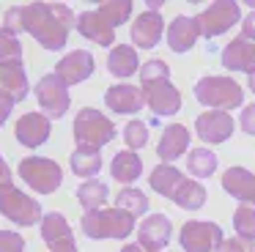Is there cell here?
Masks as SVG:
<instances>
[{
	"label": "cell",
	"mask_w": 255,
	"mask_h": 252,
	"mask_svg": "<svg viewBox=\"0 0 255 252\" xmlns=\"http://www.w3.org/2000/svg\"><path fill=\"white\" fill-rule=\"evenodd\" d=\"M39 225H41V239L47 241V247H55V244H61V241L74 239L72 225H69L66 217H63V214H58V211L44 214Z\"/></svg>",
	"instance_id": "24"
},
{
	"label": "cell",
	"mask_w": 255,
	"mask_h": 252,
	"mask_svg": "<svg viewBox=\"0 0 255 252\" xmlns=\"http://www.w3.org/2000/svg\"><path fill=\"white\" fill-rule=\"evenodd\" d=\"M187 170L195 178H209L217 173V153L209 148H192L187 156Z\"/></svg>",
	"instance_id": "30"
},
{
	"label": "cell",
	"mask_w": 255,
	"mask_h": 252,
	"mask_svg": "<svg viewBox=\"0 0 255 252\" xmlns=\"http://www.w3.org/2000/svg\"><path fill=\"white\" fill-rule=\"evenodd\" d=\"M222 66L231 71H255V41L247 36H236L225 49H222Z\"/></svg>",
	"instance_id": "18"
},
{
	"label": "cell",
	"mask_w": 255,
	"mask_h": 252,
	"mask_svg": "<svg viewBox=\"0 0 255 252\" xmlns=\"http://www.w3.org/2000/svg\"><path fill=\"white\" fill-rule=\"evenodd\" d=\"M253 181H255V173H250L247 167H228L225 175H222V189H225L231 197H236V200L244 203L247 195H250Z\"/></svg>",
	"instance_id": "26"
},
{
	"label": "cell",
	"mask_w": 255,
	"mask_h": 252,
	"mask_svg": "<svg viewBox=\"0 0 255 252\" xmlns=\"http://www.w3.org/2000/svg\"><path fill=\"white\" fill-rule=\"evenodd\" d=\"M0 214L8 222L19 225V228H30V225L41 222V203L33 200L30 195H25L22 189H17L14 184L0 186Z\"/></svg>",
	"instance_id": "5"
},
{
	"label": "cell",
	"mask_w": 255,
	"mask_h": 252,
	"mask_svg": "<svg viewBox=\"0 0 255 252\" xmlns=\"http://www.w3.org/2000/svg\"><path fill=\"white\" fill-rule=\"evenodd\" d=\"M96 69V60L88 49H74V52L63 55L55 66V74L61 77L66 85H77V82L88 80Z\"/></svg>",
	"instance_id": "13"
},
{
	"label": "cell",
	"mask_w": 255,
	"mask_h": 252,
	"mask_svg": "<svg viewBox=\"0 0 255 252\" xmlns=\"http://www.w3.org/2000/svg\"><path fill=\"white\" fill-rule=\"evenodd\" d=\"M233 228H236V236L242 241H255V206L242 203L233 211Z\"/></svg>",
	"instance_id": "31"
},
{
	"label": "cell",
	"mask_w": 255,
	"mask_h": 252,
	"mask_svg": "<svg viewBox=\"0 0 255 252\" xmlns=\"http://www.w3.org/2000/svg\"><path fill=\"white\" fill-rule=\"evenodd\" d=\"M110 173H113V178L121 181V184H132V181H137L140 173H143V159L134 151H118L110 162Z\"/></svg>",
	"instance_id": "23"
},
{
	"label": "cell",
	"mask_w": 255,
	"mask_h": 252,
	"mask_svg": "<svg viewBox=\"0 0 255 252\" xmlns=\"http://www.w3.org/2000/svg\"><path fill=\"white\" fill-rule=\"evenodd\" d=\"M72 170H74V175H80V178H94L96 173L102 170V156H99V151L96 148H74V153H72Z\"/></svg>",
	"instance_id": "29"
},
{
	"label": "cell",
	"mask_w": 255,
	"mask_h": 252,
	"mask_svg": "<svg viewBox=\"0 0 255 252\" xmlns=\"http://www.w3.org/2000/svg\"><path fill=\"white\" fill-rule=\"evenodd\" d=\"M222 241H225L222 228L206 219H189L178 233V244L184 247V252H214L220 250Z\"/></svg>",
	"instance_id": "7"
},
{
	"label": "cell",
	"mask_w": 255,
	"mask_h": 252,
	"mask_svg": "<svg viewBox=\"0 0 255 252\" xmlns=\"http://www.w3.org/2000/svg\"><path fill=\"white\" fill-rule=\"evenodd\" d=\"M105 104L118 115H132V113H140L145 99H143L140 88L129 85V82H121V85H113L105 91Z\"/></svg>",
	"instance_id": "17"
},
{
	"label": "cell",
	"mask_w": 255,
	"mask_h": 252,
	"mask_svg": "<svg viewBox=\"0 0 255 252\" xmlns=\"http://www.w3.org/2000/svg\"><path fill=\"white\" fill-rule=\"evenodd\" d=\"M0 88L6 93H11L14 102L28 99L30 85H28V74H25V63H6L0 66Z\"/></svg>",
	"instance_id": "22"
},
{
	"label": "cell",
	"mask_w": 255,
	"mask_h": 252,
	"mask_svg": "<svg viewBox=\"0 0 255 252\" xmlns=\"http://www.w3.org/2000/svg\"><path fill=\"white\" fill-rule=\"evenodd\" d=\"M242 36H247L250 41H255V11H250L242 19Z\"/></svg>",
	"instance_id": "41"
},
{
	"label": "cell",
	"mask_w": 255,
	"mask_h": 252,
	"mask_svg": "<svg viewBox=\"0 0 255 252\" xmlns=\"http://www.w3.org/2000/svg\"><path fill=\"white\" fill-rule=\"evenodd\" d=\"M107 184H102V181L91 178V181H83V184L77 186V200L80 206L85 208V214L88 211H99L102 206L107 203Z\"/></svg>",
	"instance_id": "28"
},
{
	"label": "cell",
	"mask_w": 255,
	"mask_h": 252,
	"mask_svg": "<svg viewBox=\"0 0 255 252\" xmlns=\"http://www.w3.org/2000/svg\"><path fill=\"white\" fill-rule=\"evenodd\" d=\"M217 252H247V241H242V239H225Z\"/></svg>",
	"instance_id": "40"
},
{
	"label": "cell",
	"mask_w": 255,
	"mask_h": 252,
	"mask_svg": "<svg viewBox=\"0 0 255 252\" xmlns=\"http://www.w3.org/2000/svg\"><path fill=\"white\" fill-rule=\"evenodd\" d=\"M6 63H22V44H19L17 33L0 27V66Z\"/></svg>",
	"instance_id": "33"
},
{
	"label": "cell",
	"mask_w": 255,
	"mask_h": 252,
	"mask_svg": "<svg viewBox=\"0 0 255 252\" xmlns=\"http://www.w3.org/2000/svg\"><path fill=\"white\" fill-rule=\"evenodd\" d=\"M17 142L25 148H39L50 140V118L41 113H25L14 126Z\"/></svg>",
	"instance_id": "15"
},
{
	"label": "cell",
	"mask_w": 255,
	"mask_h": 252,
	"mask_svg": "<svg viewBox=\"0 0 255 252\" xmlns=\"http://www.w3.org/2000/svg\"><path fill=\"white\" fill-rule=\"evenodd\" d=\"M198 38H200V27H198V22H195V16L178 14L176 19L167 25V44H170V49L178 55L189 52Z\"/></svg>",
	"instance_id": "19"
},
{
	"label": "cell",
	"mask_w": 255,
	"mask_h": 252,
	"mask_svg": "<svg viewBox=\"0 0 255 252\" xmlns=\"http://www.w3.org/2000/svg\"><path fill=\"white\" fill-rule=\"evenodd\" d=\"M162 27H165V19H162L159 11H143L132 19L129 25V33H132V44L140 49H154L162 38Z\"/></svg>",
	"instance_id": "14"
},
{
	"label": "cell",
	"mask_w": 255,
	"mask_h": 252,
	"mask_svg": "<svg viewBox=\"0 0 255 252\" xmlns=\"http://www.w3.org/2000/svg\"><path fill=\"white\" fill-rule=\"evenodd\" d=\"M195 131H198V137L203 142L220 145V142H225L233 134V118H231V113H220V110L200 113L195 118Z\"/></svg>",
	"instance_id": "12"
},
{
	"label": "cell",
	"mask_w": 255,
	"mask_h": 252,
	"mask_svg": "<svg viewBox=\"0 0 255 252\" xmlns=\"http://www.w3.org/2000/svg\"><path fill=\"white\" fill-rule=\"evenodd\" d=\"M250 91L255 93V71H253V74H250Z\"/></svg>",
	"instance_id": "47"
},
{
	"label": "cell",
	"mask_w": 255,
	"mask_h": 252,
	"mask_svg": "<svg viewBox=\"0 0 255 252\" xmlns=\"http://www.w3.org/2000/svg\"><path fill=\"white\" fill-rule=\"evenodd\" d=\"M159 8H162L159 0H148V11H159Z\"/></svg>",
	"instance_id": "46"
},
{
	"label": "cell",
	"mask_w": 255,
	"mask_h": 252,
	"mask_svg": "<svg viewBox=\"0 0 255 252\" xmlns=\"http://www.w3.org/2000/svg\"><path fill=\"white\" fill-rule=\"evenodd\" d=\"M66 82L61 80V77L52 71V74H44L39 82H36V102H39V107L47 113V118H63V115L69 113V104H72V99H69V91H66Z\"/></svg>",
	"instance_id": "9"
},
{
	"label": "cell",
	"mask_w": 255,
	"mask_h": 252,
	"mask_svg": "<svg viewBox=\"0 0 255 252\" xmlns=\"http://www.w3.org/2000/svg\"><path fill=\"white\" fill-rule=\"evenodd\" d=\"M244 203H250V206H255V181H253V186H250V195H247V200Z\"/></svg>",
	"instance_id": "45"
},
{
	"label": "cell",
	"mask_w": 255,
	"mask_h": 252,
	"mask_svg": "<svg viewBox=\"0 0 255 252\" xmlns=\"http://www.w3.org/2000/svg\"><path fill=\"white\" fill-rule=\"evenodd\" d=\"M195 99H198L203 107H214V110H220V113H228V110H233V107H242L244 91L239 88L236 80H231V77L209 74V77L195 82Z\"/></svg>",
	"instance_id": "4"
},
{
	"label": "cell",
	"mask_w": 255,
	"mask_h": 252,
	"mask_svg": "<svg viewBox=\"0 0 255 252\" xmlns=\"http://www.w3.org/2000/svg\"><path fill=\"white\" fill-rule=\"evenodd\" d=\"M189 137L192 134H189V129L184 124L165 126V131H162V137H159V145H156V156L162 159V164L184 156V151L189 148Z\"/></svg>",
	"instance_id": "20"
},
{
	"label": "cell",
	"mask_w": 255,
	"mask_h": 252,
	"mask_svg": "<svg viewBox=\"0 0 255 252\" xmlns=\"http://www.w3.org/2000/svg\"><path fill=\"white\" fill-rule=\"evenodd\" d=\"M107 71L118 80H127L132 77L134 71H140V58H137V49L129 47V44H118V47L110 49L107 55Z\"/></svg>",
	"instance_id": "21"
},
{
	"label": "cell",
	"mask_w": 255,
	"mask_h": 252,
	"mask_svg": "<svg viewBox=\"0 0 255 252\" xmlns=\"http://www.w3.org/2000/svg\"><path fill=\"white\" fill-rule=\"evenodd\" d=\"M206 186L200 184V181H192V178H184L181 186L176 189V195L170 197L173 203H176L178 208H184V211H198V208H203L206 203Z\"/></svg>",
	"instance_id": "25"
},
{
	"label": "cell",
	"mask_w": 255,
	"mask_h": 252,
	"mask_svg": "<svg viewBox=\"0 0 255 252\" xmlns=\"http://www.w3.org/2000/svg\"><path fill=\"white\" fill-rule=\"evenodd\" d=\"M50 252H80V250H77V241L69 239V241H61V244L50 247Z\"/></svg>",
	"instance_id": "43"
},
{
	"label": "cell",
	"mask_w": 255,
	"mask_h": 252,
	"mask_svg": "<svg viewBox=\"0 0 255 252\" xmlns=\"http://www.w3.org/2000/svg\"><path fill=\"white\" fill-rule=\"evenodd\" d=\"M96 11L116 27V25H124L132 16V0H105Z\"/></svg>",
	"instance_id": "34"
},
{
	"label": "cell",
	"mask_w": 255,
	"mask_h": 252,
	"mask_svg": "<svg viewBox=\"0 0 255 252\" xmlns=\"http://www.w3.org/2000/svg\"><path fill=\"white\" fill-rule=\"evenodd\" d=\"M72 134L77 140V148H96L99 151L102 145L116 140V124L107 118L105 113L94 107H83L77 115H74V126H72Z\"/></svg>",
	"instance_id": "2"
},
{
	"label": "cell",
	"mask_w": 255,
	"mask_h": 252,
	"mask_svg": "<svg viewBox=\"0 0 255 252\" xmlns=\"http://www.w3.org/2000/svg\"><path fill=\"white\" fill-rule=\"evenodd\" d=\"M124 142H127L129 151H140V148L148 142V126L143 121H129L124 126Z\"/></svg>",
	"instance_id": "35"
},
{
	"label": "cell",
	"mask_w": 255,
	"mask_h": 252,
	"mask_svg": "<svg viewBox=\"0 0 255 252\" xmlns=\"http://www.w3.org/2000/svg\"><path fill=\"white\" fill-rule=\"evenodd\" d=\"M121 252H145L140 244H127V247H121Z\"/></svg>",
	"instance_id": "44"
},
{
	"label": "cell",
	"mask_w": 255,
	"mask_h": 252,
	"mask_svg": "<svg viewBox=\"0 0 255 252\" xmlns=\"http://www.w3.org/2000/svg\"><path fill=\"white\" fill-rule=\"evenodd\" d=\"M181 181H184V175L178 173L173 164H156V167L151 170L148 184L154 192H159V195H165V197H173L176 189L181 186Z\"/></svg>",
	"instance_id": "27"
},
{
	"label": "cell",
	"mask_w": 255,
	"mask_h": 252,
	"mask_svg": "<svg viewBox=\"0 0 255 252\" xmlns=\"http://www.w3.org/2000/svg\"><path fill=\"white\" fill-rule=\"evenodd\" d=\"M239 19H242V8H239V3H231V0H217V3L206 5V11H200L195 16V22L200 27V36H206V38L228 33Z\"/></svg>",
	"instance_id": "8"
},
{
	"label": "cell",
	"mask_w": 255,
	"mask_h": 252,
	"mask_svg": "<svg viewBox=\"0 0 255 252\" xmlns=\"http://www.w3.org/2000/svg\"><path fill=\"white\" fill-rule=\"evenodd\" d=\"M6 184H14V178H11V167H8V162L0 156V186H6Z\"/></svg>",
	"instance_id": "42"
},
{
	"label": "cell",
	"mask_w": 255,
	"mask_h": 252,
	"mask_svg": "<svg viewBox=\"0 0 255 252\" xmlns=\"http://www.w3.org/2000/svg\"><path fill=\"white\" fill-rule=\"evenodd\" d=\"M14 99H11V93H6L3 88H0V126L8 121V115H11V110H14Z\"/></svg>",
	"instance_id": "38"
},
{
	"label": "cell",
	"mask_w": 255,
	"mask_h": 252,
	"mask_svg": "<svg viewBox=\"0 0 255 252\" xmlns=\"http://www.w3.org/2000/svg\"><path fill=\"white\" fill-rule=\"evenodd\" d=\"M19 178L39 195H52L63 181V170L58 162L44 156H25L19 162Z\"/></svg>",
	"instance_id": "6"
},
{
	"label": "cell",
	"mask_w": 255,
	"mask_h": 252,
	"mask_svg": "<svg viewBox=\"0 0 255 252\" xmlns=\"http://www.w3.org/2000/svg\"><path fill=\"white\" fill-rule=\"evenodd\" d=\"M0 252H25V239L14 230H0Z\"/></svg>",
	"instance_id": "37"
},
{
	"label": "cell",
	"mask_w": 255,
	"mask_h": 252,
	"mask_svg": "<svg viewBox=\"0 0 255 252\" xmlns=\"http://www.w3.org/2000/svg\"><path fill=\"white\" fill-rule=\"evenodd\" d=\"M239 124H242V129L247 131V134H255V104L244 107V113H242V118H239Z\"/></svg>",
	"instance_id": "39"
},
{
	"label": "cell",
	"mask_w": 255,
	"mask_h": 252,
	"mask_svg": "<svg viewBox=\"0 0 255 252\" xmlns=\"http://www.w3.org/2000/svg\"><path fill=\"white\" fill-rule=\"evenodd\" d=\"M116 208H124V211L132 214V217H140V214L148 211V197H145L140 189H132V186H127V189L118 192Z\"/></svg>",
	"instance_id": "32"
},
{
	"label": "cell",
	"mask_w": 255,
	"mask_h": 252,
	"mask_svg": "<svg viewBox=\"0 0 255 252\" xmlns=\"http://www.w3.org/2000/svg\"><path fill=\"white\" fill-rule=\"evenodd\" d=\"M80 228L88 239H127L134 230V217L124 208H99L83 214Z\"/></svg>",
	"instance_id": "3"
},
{
	"label": "cell",
	"mask_w": 255,
	"mask_h": 252,
	"mask_svg": "<svg viewBox=\"0 0 255 252\" xmlns=\"http://www.w3.org/2000/svg\"><path fill=\"white\" fill-rule=\"evenodd\" d=\"M77 33L88 41H96L99 47H116V27L99 14V11H83L77 16Z\"/></svg>",
	"instance_id": "16"
},
{
	"label": "cell",
	"mask_w": 255,
	"mask_h": 252,
	"mask_svg": "<svg viewBox=\"0 0 255 252\" xmlns=\"http://www.w3.org/2000/svg\"><path fill=\"white\" fill-rule=\"evenodd\" d=\"M170 236H173V222L167 214H151L140 222V236H137V244L148 252H162L167 244H170Z\"/></svg>",
	"instance_id": "11"
},
{
	"label": "cell",
	"mask_w": 255,
	"mask_h": 252,
	"mask_svg": "<svg viewBox=\"0 0 255 252\" xmlns=\"http://www.w3.org/2000/svg\"><path fill=\"white\" fill-rule=\"evenodd\" d=\"M253 252H255V250H253Z\"/></svg>",
	"instance_id": "48"
},
{
	"label": "cell",
	"mask_w": 255,
	"mask_h": 252,
	"mask_svg": "<svg viewBox=\"0 0 255 252\" xmlns=\"http://www.w3.org/2000/svg\"><path fill=\"white\" fill-rule=\"evenodd\" d=\"M6 27L11 33H30L50 52H61L74 25V11L66 3H28L6 11Z\"/></svg>",
	"instance_id": "1"
},
{
	"label": "cell",
	"mask_w": 255,
	"mask_h": 252,
	"mask_svg": "<svg viewBox=\"0 0 255 252\" xmlns=\"http://www.w3.org/2000/svg\"><path fill=\"white\" fill-rule=\"evenodd\" d=\"M140 91H143V99L154 115H176L181 110V93L176 91L170 80L140 82Z\"/></svg>",
	"instance_id": "10"
},
{
	"label": "cell",
	"mask_w": 255,
	"mask_h": 252,
	"mask_svg": "<svg viewBox=\"0 0 255 252\" xmlns=\"http://www.w3.org/2000/svg\"><path fill=\"white\" fill-rule=\"evenodd\" d=\"M148 80H170V66L165 63V60H145L143 66H140V82H148Z\"/></svg>",
	"instance_id": "36"
}]
</instances>
